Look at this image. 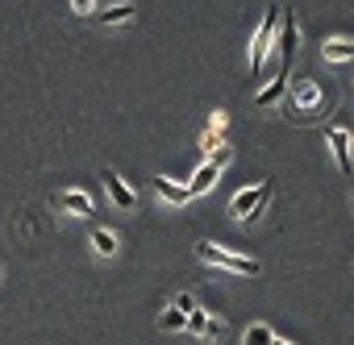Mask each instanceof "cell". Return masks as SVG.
<instances>
[{"instance_id": "1", "label": "cell", "mask_w": 354, "mask_h": 345, "mask_svg": "<svg viewBox=\"0 0 354 345\" xmlns=\"http://www.w3.org/2000/svg\"><path fill=\"white\" fill-rule=\"evenodd\" d=\"M271 192H275L271 179H259L254 188H242V192L230 200V217H234V221H259V217L267 213V204H271Z\"/></svg>"}, {"instance_id": "2", "label": "cell", "mask_w": 354, "mask_h": 345, "mask_svg": "<svg viewBox=\"0 0 354 345\" xmlns=\"http://www.w3.org/2000/svg\"><path fill=\"white\" fill-rule=\"evenodd\" d=\"M196 254H201L209 266H221V270H230V275H259V270H263V266H259V258L234 254V250L213 246V241H196Z\"/></svg>"}, {"instance_id": "3", "label": "cell", "mask_w": 354, "mask_h": 345, "mask_svg": "<svg viewBox=\"0 0 354 345\" xmlns=\"http://www.w3.org/2000/svg\"><path fill=\"white\" fill-rule=\"evenodd\" d=\"M275 34H279V9H275V5H267V9H263V21H259V30H254V38H250V71H254V75L263 71V63H267V55H271Z\"/></svg>"}, {"instance_id": "4", "label": "cell", "mask_w": 354, "mask_h": 345, "mask_svg": "<svg viewBox=\"0 0 354 345\" xmlns=\"http://www.w3.org/2000/svg\"><path fill=\"white\" fill-rule=\"evenodd\" d=\"M230 158H234V150H230V146H221V150H217L213 158H205V162L196 166V175H192V184H188L192 200H196V196H205V192H209V188H213V184L221 179V166H225Z\"/></svg>"}, {"instance_id": "5", "label": "cell", "mask_w": 354, "mask_h": 345, "mask_svg": "<svg viewBox=\"0 0 354 345\" xmlns=\"http://www.w3.org/2000/svg\"><path fill=\"white\" fill-rule=\"evenodd\" d=\"M100 184H104L109 200H113V204H117L121 213H133V208H138V192H133V188H129V184H125V179L117 175L113 166H104V170H100Z\"/></svg>"}, {"instance_id": "6", "label": "cell", "mask_w": 354, "mask_h": 345, "mask_svg": "<svg viewBox=\"0 0 354 345\" xmlns=\"http://www.w3.org/2000/svg\"><path fill=\"white\" fill-rule=\"evenodd\" d=\"M55 208H59V213H67V217H92V213H96L92 196H88V192H80V188L59 192V196H55Z\"/></svg>"}, {"instance_id": "7", "label": "cell", "mask_w": 354, "mask_h": 345, "mask_svg": "<svg viewBox=\"0 0 354 345\" xmlns=\"http://www.w3.org/2000/svg\"><path fill=\"white\" fill-rule=\"evenodd\" d=\"M275 42H279V50H283V67H288V63H292V55H296V46H300V21H296V13H292V9L283 13V26H279Z\"/></svg>"}, {"instance_id": "8", "label": "cell", "mask_w": 354, "mask_h": 345, "mask_svg": "<svg viewBox=\"0 0 354 345\" xmlns=\"http://www.w3.org/2000/svg\"><path fill=\"white\" fill-rule=\"evenodd\" d=\"M288 79H292V71H288V67H279V75H275V79H271V83H267L259 96H254V104H259V108H271V104H279V100H283V92H288Z\"/></svg>"}, {"instance_id": "9", "label": "cell", "mask_w": 354, "mask_h": 345, "mask_svg": "<svg viewBox=\"0 0 354 345\" xmlns=\"http://www.w3.org/2000/svg\"><path fill=\"white\" fill-rule=\"evenodd\" d=\"M329 150H333V158H337V166L350 175V129H342V125H333L329 129Z\"/></svg>"}, {"instance_id": "10", "label": "cell", "mask_w": 354, "mask_h": 345, "mask_svg": "<svg viewBox=\"0 0 354 345\" xmlns=\"http://www.w3.org/2000/svg\"><path fill=\"white\" fill-rule=\"evenodd\" d=\"M154 196L167 200V204H188V200H192L188 184H171V179H154Z\"/></svg>"}, {"instance_id": "11", "label": "cell", "mask_w": 354, "mask_h": 345, "mask_svg": "<svg viewBox=\"0 0 354 345\" xmlns=\"http://www.w3.org/2000/svg\"><path fill=\"white\" fill-rule=\"evenodd\" d=\"M292 108L296 112H313V108H321V88L308 79V83H300L296 88V96H292Z\"/></svg>"}, {"instance_id": "12", "label": "cell", "mask_w": 354, "mask_h": 345, "mask_svg": "<svg viewBox=\"0 0 354 345\" xmlns=\"http://www.w3.org/2000/svg\"><path fill=\"white\" fill-rule=\"evenodd\" d=\"M321 59H325V63H350V59H354V42H346V38H329V42L321 46Z\"/></svg>"}, {"instance_id": "13", "label": "cell", "mask_w": 354, "mask_h": 345, "mask_svg": "<svg viewBox=\"0 0 354 345\" xmlns=\"http://www.w3.org/2000/svg\"><path fill=\"white\" fill-rule=\"evenodd\" d=\"M92 250H96V258H117L121 241H117L113 229H92Z\"/></svg>"}, {"instance_id": "14", "label": "cell", "mask_w": 354, "mask_h": 345, "mask_svg": "<svg viewBox=\"0 0 354 345\" xmlns=\"http://www.w3.org/2000/svg\"><path fill=\"white\" fill-rule=\"evenodd\" d=\"M133 17H138V9H133V5H113V9L96 13V21H100V26H129Z\"/></svg>"}, {"instance_id": "15", "label": "cell", "mask_w": 354, "mask_h": 345, "mask_svg": "<svg viewBox=\"0 0 354 345\" xmlns=\"http://www.w3.org/2000/svg\"><path fill=\"white\" fill-rule=\"evenodd\" d=\"M271 341H275V328H271V324L259 320V324L246 328V345H271Z\"/></svg>"}, {"instance_id": "16", "label": "cell", "mask_w": 354, "mask_h": 345, "mask_svg": "<svg viewBox=\"0 0 354 345\" xmlns=\"http://www.w3.org/2000/svg\"><path fill=\"white\" fill-rule=\"evenodd\" d=\"M184 320H188L184 312H175V308H167V312L158 316V328H162V333H180V328H184Z\"/></svg>"}, {"instance_id": "17", "label": "cell", "mask_w": 354, "mask_h": 345, "mask_svg": "<svg viewBox=\"0 0 354 345\" xmlns=\"http://www.w3.org/2000/svg\"><path fill=\"white\" fill-rule=\"evenodd\" d=\"M205 324H209V312H205V308L188 312V320H184V328H188L192 337H205Z\"/></svg>"}, {"instance_id": "18", "label": "cell", "mask_w": 354, "mask_h": 345, "mask_svg": "<svg viewBox=\"0 0 354 345\" xmlns=\"http://www.w3.org/2000/svg\"><path fill=\"white\" fill-rule=\"evenodd\" d=\"M171 308H175V312H184V316H188V312H196L201 304H196V295H192V291H180V295H171Z\"/></svg>"}, {"instance_id": "19", "label": "cell", "mask_w": 354, "mask_h": 345, "mask_svg": "<svg viewBox=\"0 0 354 345\" xmlns=\"http://www.w3.org/2000/svg\"><path fill=\"white\" fill-rule=\"evenodd\" d=\"M221 333H225V320H213V316H209V324H205V337H221Z\"/></svg>"}, {"instance_id": "20", "label": "cell", "mask_w": 354, "mask_h": 345, "mask_svg": "<svg viewBox=\"0 0 354 345\" xmlns=\"http://www.w3.org/2000/svg\"><path fill=\"white\" fill-rule=\"evenodd\" d=\"M92 5H96V0H71V9H75L80 17H88V13H92Z\"/></svg>"}, {"instance_id": "21", "label": "cell", "mask_w": 354, "mask_h": 345, "mask_svg": "<svg viewBox=\"0 0 354 345\" xmlns=\"http://www.w3.org/2000/svg\"><path fill=\"white\" fill-rule=\"evenodd\" d=\"M271 345H292V341H279V337H275V341H271Z\"/></svg>"}]
</instances>
